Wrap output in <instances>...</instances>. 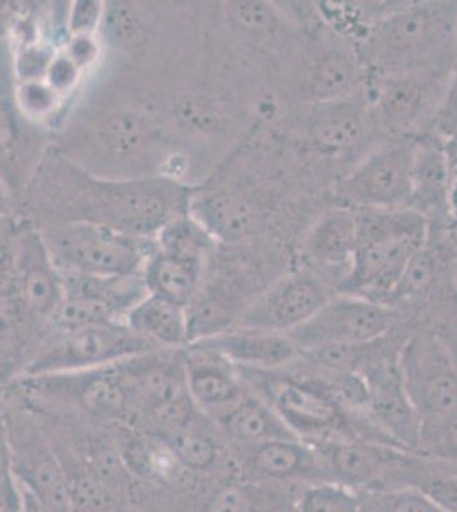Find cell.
<instances>
[{
    "mask_svg": "<svg viewBox=\"0 0 457 512\" xmlns=\"http://www.w3.org/2000/svg\"><path fill=\"white\" fill-rule=\"evenodd\" d=\"M195 187L174 176L105 178L47 151L21 190L16 212L33 226L89 222L140 238H156L176 217L190 214Z\"/></svg>",
    "mask_w": 457,
    "mask_h": 512,
    "instance_id": "1",
    "label": "cell"
},
{
    "mask_svg": "<svg viewBox=\"0 0 457 512\" xmlns=\"http://www.w3.org/2000/svg\"><path fill=\"white\" fill-rule=\"evenodd\" d=\"M355 53L367 76L454 69L457 2H406L386 9Z\"/></svg>",
    "mask_w": 457,
    "mask_h": 512,
    "instance_id": "2",
    "label": "cell"
},
{
    "mask_svg": "<svg viewBox=\"0 0 457 512\" xmlns=\"http://www.w3.org/2000/svg\"><path fill=\"white\" fill-rule=\"evenodd\" d=\"M359 243L336 292L388 306L411 256L429 239L430 226L411 209H353Z\"/></svg>",
    "mask_w": 457,
    "mask_h": 512,
    "instance_id": "3",
    "label": "cell"
},
{
    "mask_svg": "<svg viewBox=\"0 0 457 512\" xmlns=\"http://www.w3.org/2000/svg\"><path fill=\"white\" fill-rule=\"evenodd\" d=\"M238 369L246 388L265 400L302 441L359 439L353 429L352 412L343 407L326 379L297 378L282 373L284 369Z\"/></svg>",
    "mask_w": 457,
    "mask_h": 512,
    "instance_id": "4",
    "label": "cell"
},
{
    "mask_svg": "<svg viewBox=\"0 0 457 512\" xmlns=\"http://www.w3.org/2000/svg\"><path fill=\"white\" fill-rule=\"evenodd\" d=\"M38 231L62 274L106 279L142 275L154 250V239L89 222L53 224Z\"/></svg>",
    "mask_w": 457,
    "mask_h": 512,
    "instance_id": "5",
    "label": "cell"
},
{
    "mask_svg": "<svg viewBox=\"0 0 457 512\" xmlns=\"http://www.w3.org/2000/svg\"><path fill=\"white\" fill-rule=\"evenodd\" d=\"M4 388V386H2ZM12 473L24 512H70L64 465L38 415L4 388Z\"/></svg>",
    "mask_w": 457,
    "mask_h": 512,
    "instance_id": "6",
    "label": "cell"
},
{
    "mask_svg": "<svg viewBox=\"0 0 457 512\" xmlns=\"http://www.w3.org/2000/svg\"><path fill=\"white\" fill-rule=\"evenodd\" d=\"M451 74L452 69L369 76L365 98L376 132L391 140L422 139L432 130Z\"/></svg>",
    "mask_w": 457,
    "mask_h": 512,
    "instance_id": "7",
    "label": "cell"
},
{
    "mask_svg": "<svg viewBox=\"0 0 457 512\" xmlns=\"http://www.w3.org/2000/svg\"><path fill=\"white\" fill-rule=\"evenodd\" d=\"M217 245L191 214L173 219L154 238V250L145 263L142 277L147 292L190 308Z\"/></svg>",
    "mask_w": 457,
    "mask_h": 512,
    "instance_id": "8",
    "label": "cell"
},
{
    "mask_svg": "<svg viewBox=\"0 0 457 512\" xmlns=\"http://www.w3.org/2000/svg\"><path fill=\"white\" fill-rule=\"evenodd\" d=\"M154 350L157 349L135 335L125 321L53 330L41 342L19 378L115 366L130 357Z\"/></svg>",
    "mask_w": 457,
    "mask_h": 512,
    "instance_id": "9",
    "label": "cell"
},
{
    "mask_svg": "<svg viewBox=\"0 0 457 512\" xmlns=\"http://www.w3.org/2000/svg\"><path fill=\"white\" fill-rule=\"evenodd\" d=\"M398 369L423 425L446 419L457 408V364L437 335L418 333L401 347Z\"/></svg>",
    "mask_w": 457,
    "mask_h": 512,
    "instance_id": "10",
    "label": "cell"
},
{
    "mask_svg": "<svg viewBox=\"0 0 457 512\" xmlns=\"http://www.w3.org/2000/svg\"><path fill=\"white\" fill-rule=\"evenodd\" d=\"M415 140H389L367 152L336 187L348 209H408Z\"/></svg>",
    "mask_w": 457,
    "mask_h": 512,
    "instance_id": "11",
    "label": "cell"
},
{
    "mask_svg": "<svg viewBox=\"0 0 457 512\" xmlns=\"http://www.w3.org/2000/svg\"><path fill=\"white\" fill-rule=\"evenodd\" d=\"M394 320L393 308L336 292L289 337L301 354L330 345L372 344L391 332Z\"/></svg>",
    "mask_w": 457,
    "mask_h": 512,
    "instance_id": "12",
    "label": "cell"
},
{
    "mask_svg": "<svg viewBox=\"0 0 457 512\" xmlns=\"http://www.w3.org/2000/svg\"><path fill=\"white\" fill-rule=\"evenodd\" d=\"M62 277L64 301L53 318V330L120 323L149 294L142 275L111 279L77 274Z\"/></svg>",
    "mask_w": 457,
    "mask_h": 512,
    "instance_id": "13",
    "label": "cell"
},
{
    "mask_svg": "<svg viewBox=\"0 0 457 512\" xmlns=\"http://www.w3.org/2000/svg\"><path fill=\"white\" fill-rule=\"evenodd\" d=\"M331 296L326 280L311 270L284 275L251 301L236 326L289 335L311 320Z\"/></svg>",
    "mask_w": 457,
    "mask_h": 512,
    "instance_id": "14",
    "label": "cell"
},
{
    "mask_svg": "<svg viewBox=\"0 0 457 512\" xmlns=\"http://www.w3.org/2000/svg\"><path fill=\"white\" fill-rule=\"evenodd\" d=\"M365 384V417L382 436L408 453L422 449L423 422L411 405L398 362H374L360 373Z\"/></svg>",
    "mask_w": 457,
    "mask_h": 512,
    "instance_id": "15",
    "label": "cell"
},
{
    "mask_svg": "<svg viewBox=\"0 0 457 512\" xmlns=\"http://www.w3.org/2000/svg\"><path fill=\"white\" fill-rule=\"evenodd\" d=\"M307 142L326 156H340L359 147L374 132L364 93L307 106L301 120Z\"/></svg>",
    "mask_w": 457,
    "mask_h": 512,
    "instance_id": "16",
    "label": "cell"
},
{
    "mask_svg": "<svg viewBox=\"0 0 457 512\" xmlns=\"http://www.w3.org/2000/svg\"><path fill=\"white\" fill-rule=\"evenodd\" d=\"M183 359L188 393L203 417L219 419L248 393L238 367L219 352L190 344Z\"/></svg>",
    "mask_w": 457,
    "mask_h": 512,
    "instance_id": "17",
    "label": "cell"
},
{
    "mask_svg": "<svg viewBox=\"0 0 457 512\" xmlns=\"http://www.w3.org/2000/svg\"><path fill=\"white\" fill-rule=\"evenodd\" d=\"M311 444L321 454L330 480L353 490L365 489V485H371L415 460V453L405 449L359 439H330Z\"/></svg>",
    "mask_w": 457,
    "mask_h": 512,
    "instance_id": "18",
    "label": "cell"
},
{
    "mask_svg": "<svg viewBox=\"0 0 457 512\" xmlns=\"http://www.w3.org/2000/svg\"><path fill=\"white\" fill-rule=\"evenodd\" d=\"M367 79L357 53L321 45L302 62L294 91L306 105H318L364 93Z\"/></svg>",
    "mask_w": 457,
    "mask_h": 512,
    "instance_id": "19",
    "label": "cell"
},
{
    "mask_svg": "<svg viewBox=\"0 0 457 512\" xmlns=\"http://www.w3.org/2000/svg\"><path fill=\"white\" fill-rule=\"evenodd\" d=\"M359 243L355 210L335 207L326 210L313 222L302 238V260L313 268V274L333 277L336 286L347 275ZM324 280V279H323Z\"/></svg>",
    "mask_w": 457,
    "mask_h": 512,
    "instance_id": "20",
    "label": "cell"
},
{
    "mask_svg": "<svg viewBox=\"0 0 457 512\" xmlns=\"http://www.w3.org/2000/svg\"><path fill=\"white\" fill-rule=\"evenodd\" d=\"M193 344H202L219 352L236 367L256 371H280L301 357L289 335L243 326H234L227 332Z\"/></svg>",
    "mask_w": 457,
    "mask_h": 512,
    "instance_id": "21",
    "label": "cell"
},
{
    "mask_svg": "<svg viewBox=\"0 0 457 512\" xmlns=\"http://www.w3.org/2000/svg\"><path fill=\"white\" fill-rule=\"evenodd\" d=\"M449 195L451 169L442 142L432 135L415 140L408 209L420 214L429 226L432 221H447L452 219Z\"/></svg>",
    "mask_w": 457,
    "mask_h": 512,
    "instance_id": "22",
    "label": "cell"
},
{
    "mask_svg": "<svg viewBox=\"0 0 457 512\" xmlns=\"http://www.w3.org/2000/svg\"><path fill=\"white\" fill-rule=\"evenodd\" d=\"M246 466L256 477L270 480H330L318 449L297 437L248 449Z\"/></svg>",
    "mask_w": 457,
    "mask_h": 512,
    "instance_id": "23",
    "label": "cell"
},
{
    "mask_svg": "<svg viewBox=\"0 0 457 512\" xmlns=\"http://www.w3.org/2000/svg\"><path fill=\"white\" fill-rule=\"evenodd\" d=\"M125 325L157 350H181L191 344L188 308L154 294L128 311Z\"/></svg>",
    "mask_w": 457,
    "mask_h": 512,
    "instance_id": "24",
    "label": "cell"
},
{
    "mask_svg": "<svg viewBox=\"0 0 457 512\" xmlns=\"http://www.w3.org/2000/svg\"><path fill=\"white\" fill-rule=\"evenodd\" d=\"M215 422L231 443L243 446L246 451L273 441L297 437L265 400L249 390L243 400H239Z\"/></svg>",
    "mask_w": 457,
    "mask_h": 512,
    "instance_id": "25",
    "label": "cell"
},
{
    "mask_svg": "<svg viewBox=\"0 0 457 512\" xmlns=\"http://www.w3.org/2000/svg\"><path fill=\"white\" fill-rule=\"evenodd\" d=\"M23 120L16 103H9L0 94V183L11 188V192L16 188L23 190L24 187L16 171L23 152L28 151Z\"/></svg>",
    "mask_w": 457,
    "mask_h": 512,
    "instance_id": "26",
    "label": "cell"
},
{
    "mask_svg": "<svg viewBox=\"0 0 457 512\" xmlns=\"http://www.w3.org/2000/svg\"><path fill=\"white\" fill-rule=\"evenodd\" d=\"M200 415L185 431L178 432L166 443L173 449L176 460L188 473H209L219 465L220 446L215 437L200 425Z\"/></svg>",
    "mask_w": 457,
    "mask_h": 512,
    "instance_id": "27",
    "label": "cell"
},
{
    "mask_svg": "<svg viewBox=\"0 0 457 512\" xmlns=\"http://www.w3.org/2000/svg\"><path fill=\"white\" fill-rule=\"evenodd\" d=\"M442 268H444L442 253L437 246L430 245L427 239V243L411 256L410 262L406 265L405 272L401 275L400 282L394 287L389 299V308H394L396 304L430 291L442 274Z\"/></svg>",
    "mask_w": 457,
    "mask_h": 512,
    "instance_id": "28",
    "label": "cell"
},
{
    "mask_svg": "<svg viewBox=\"0 0 457 512\" xmlns=\"http://www.w3.org/2000/svg\"><path fill=\"white\" fill-rule=\"evenodd\" d=\"M359 501L360 512H447L418 487L360 490Z\"/></svg>",
    "mask_w": 457,
    "mask_h": 512,
    "instance_id": "29",
    "label": "cell"
},
{
    "mask_svg": "<svg viewBox=\"0 0 457 512\" xmlns=\"http://www.w3.org/2000/svg\"><path fill=\"white\" fill-rule=\"evenodd\" d=\"M19 217L16 212L0 217V338L12 326V284L16 272V234Z\"/></svg>",
    "mask_w": 457,
    "mask_h": 512,
    "instance_id": "30",
    "label": "cell"
},
{
    "mask_svg": "<svg viewBox=\"0 0 457 512\" xmlns=\"http://www.w3.org/2000/svg\"><path fill=\"white\" fill-rule=\"evenodd\" d=\"M294 512H360L359 492L333 480L314 482L299 495Z\"/></svg>",
    "mask_w": 457,
    "mask_h": 512,
    "instance_id": "31",
    "label": "cell"
},
{
    "mask_svg": "<svg viewBox=\"0 0 457 512\" xmlns=\"http://www.w3.org/2000/svg\"><path fill=\"white\" fill-rule=\"evenodd\" d=\"M234 23L246 35L253 36L258 41L275 40L282 26V14L277 7L263 2H238L229 6Z\"/></svg>",
    "mask_w": 457,
    "mask_h": 512,
    "instance_id": "32",
    "label": "cell"
},
{
    "mask_svg": "<svg viewBox=\"0 0 457 512\" xmlns=\"http://www.w3.org/2000/svg\"><path fill=\"white\" fill-rule=\"evenodd\" d=\"M96 132L101 146L116 156H127L137 151L144 139L142 123L132 115H111L101 122Z\"/></svg>",
    "mask_w": 457,
    "mask_h": 512,
    "instance_id": "33",
    "label": "cell"
},
{
    "mask_svg": "<svg viewBox=\"0 0 457 512\" xmlns=\"http://www.w3.org/2000/svg\"><path fill=\"white\" fill-rule=\"evenodd\" d=\"M14 101L24 120L38 122L52 117L64 99L48 86L45 79H29L19 81Z\"/></svg>",
    "mask_w": 457,
    "mask_h": 512,
    "instance_id": "34",
    "label": "cell"
},
{
    "mask_svg": "<svg viewBox=\"0 0 457 512\" xmlns=\"http://www.w3.org/2000/svg\"><path fill=\"white\" fill-rule=\"evenodd\" d=\"M0 509L4 512H24V499L12 473L11 446L7 434L6 396L0 384Z\"/></svg>",
    "mask_w": 457,
    "mask_h": 512,
    "instance_id": "35",
    "label": "cell"
},
{
    "mask_svg": "<svg viewBox=\"0 0 457 512\" xmlns=\"http://www.w3.org/2000/svg\"><path fill=\"white\" fill-rule=\"evenodd\" d=\"M106 4L98 0H77L65 9V35L96 36L105 21Z\"/></svg>",
    "mask_w": 457,
    "mask_h": 512,
    "instance_id": "36",
    "label": "cell"
},
{
    "mask_svg": "<svg viewBox=\"0 0 457 512\" xmlns=\"http://www.w3.org/2000/svg\"><path fill=\"white\" fill-rule=\"evenodd\" d=\"M200 512H258V502L246 485L227 483L209 495Z\"/></svg>",
    "mask_w": 457,
    "mask_h": 512,
    "instance_id": "37",
    "label": "cell"
},
{
    "mask_svg": "<svg viewBox=\"0 0 457 512\" xmlns=\"http://www.w3.org/2000/svg\"><path fill=\"white\" fill-rule=\"evenodd\" d=\"M84 74L86 72L60 48L50 60L43 79L60 98L65 99L72 91L79 88Z\"/></svg>",
    "mask_w": 457,
    "mask_h": 512,
    "instance_id": "38",
    "label": "cell"
},
{
    "mask_svg": "<svg viewBox=\"0 0 457 512\" xmlns=\"http://www.w3.org/2000/svg\"><path fill=\"white\" fill-rule=\"evenodd\" d=\"M457 134V64L452 69L446 94L435 115L430 135L440 142H446Z\"/></svg>",
    "mask_w": 457,
    "mask_h": 512,
    "instance_id": "39",
    "label": "cell"
},
{
    "mask_svg": "<svg viewBox=\"0 0 457 512\" xmlns=\"http://www.w3.org/2000/svg\"><path fill=\"white\" fill-rule=\"evenodd\" d=\"M447 512H457V477L430 478L418 487Z\"/></svg>",
    "mask_w": 457,
    "mask_h": 512,
    "instance_id": "40",
    "label": "cell"
},
{
    "mask_svg": "<svg viewBox=\"0 0 457 512\" xmlns=\"http://www.w3.org/2000/svg\"><path fill=\"white\" fill-rule=\"evenodd\" d=\"M435 451L457 460V408L446 419L435 422ZM427 427V425H423Z\"/></svg>",
    "mask_w": 457,
    "mask_h": 512,
    "instance_id": "41",
    "label": "cell"
},
{
    "mask_svg": "<svg viewBox=\"0 0 457 512\" xmlns=\"http://www.w3.org/2000/svg\"><path fill=\"white\" fill-rule=\"evenodd\" d=\"M442 146H444V152H446L451 176H457V134L446 142H442Z\"/></svg>",
    "mask_w": 457,
    "mask_h": 512,
    "instance_id": "42",
    "label": "cell"
},
{
    "mask_svg": "<svg viewBox=\"0 0 457 512\" xmlns=\"http://www.w3.org/2000/svg\"><path fill=\"white\" fill-rule=\"evenodd\" d=\"M447 279H449V291H451L452 301L457 306V253L447 263Z\"/></svg>",
    "mask_w": 457,
    "mask_h": 512,
    "instance_id": "43",
    "label": "cell"
},
{
    "mask_svg": "<svg viewBox=\"0 0 457 512\" xmlns=\"http://www.w3.org/2000/svg\"><path fill=\"white\" fill-rule=\"evenodd\" d=\"M16 210L12 207V200H9V192L7 188L0 183V217L9 216L14 214Z\"/></svg>",
    "mask_w": 457,
    "mask_h": 512,
    "instance_id": "44",
    "label": "cell"
},
{
    "mask_svg": "<svg viewBox=\"0 0 457 512\" xmlns=\"http://www.w3.org/2000/svg\"><path fill=\"white\" fill-rule=\"evenodd\" d=\"M0 512H4V511H2V509H0Z\"/></svg>",
    "mask_w": 457,
    "mask_h": 512,
    "instance_id": "45",
    "label": "cell"
},
{
    "mask_svg": "<svg viewBox=\"0 0 457 512\" xmlns=\"http://www.w3.org/2000/svg\"><path fill=\"white\" fill-rule=\"evenodd\" d=\"M456 64H457V59H456Z\"/></svg>",
    "mask_w": 457,
    "mask_h": 512,
    "instance_id": "46",
    "label": "cell"
}]
</instances>
